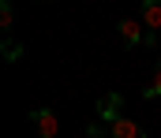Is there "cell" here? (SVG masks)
Returning <instances> with one entry per match:
<instances>
[{
	"mask_svg": "<svg viewBox=\"0 0 161 138\" xmlns=\"http://www.w3.org/2000/svg\"><path fill=\"white\" fill-rule=\"evenodd\" d=\"M142 97H146V101H154V97H161V60L154 64V75H150V82H146V90H142Z\"/></svg>",
	"mask_w": 161,
	"mask_h": 138,
	"instance_id": "8992f818",
	"label": "cell"
},
{
	"mask_svg": "<svg viewBox=\"0 0 161 138\" xmlns=\"http://www.w3.org/2000/svg\"><path fill=\"white\" fill-rule=\"evenodd\" d=\"M109 138H146L139 131V123H131V120H116L113 127H109Z\"/></svg>",
	"mask_w": 161,
	"mask_h": 138,
	"instance_id": "5b68a950",
	"label": "cell"
},
{
	"mask_svg": "<svg viewBox=\"0 0 161 138\" xmlns=\"http://www.w3.org/2000/svg\"><path fill=\"white\" fill-rule=\"evenodd\" d=\"M120 112H124V97H120L116 90H113V93H105V97L97 101V120H101V123H109V127H113L116 120H124Z\"/></svg>",
	"mask_w": 161,
	"mask_h": 138,
	"instance_id": "3957f363",
	"label": "cell"
},
{
	"mask_svg": "<svg viewBox=\"0 0 161 138\" xmlns=\"http://www.w3.org/2000/svg\"><path fill=\"white\" fill-rule=\"evenodd\" d=\"M142 26H146V45H158V34H161V0H142Z\"/></svg>",
	"mask_w": 161,
	"mask_h": 138,
	"instance_id": "7a4b0ae2",
	"label": "cell"
},
{
	"mask_svg": "<svg viewBox=\"0 0 161 138\" xmlns=\"http://www.w3.org/2000/svg\"><path fill=\"white\" fill-rule=\"evenodd\" d=\"M11 23H15V15H11V4H8V0H0V30L8 34V30H11Z\"/></svg>",
	"mask_w": 161,
	"mask_h": 138,
	"instance_id": "52a82bcc",
	"label": "cell"
},
{
	"mask_svg": "<svg viewBox=\"0 0 161 138\" xmlns=\"http://www.w3.org/2000/svg\"><path fill=\"white\" fill-rule=\"evenodd\" d=\"M30 123L38 127V138H56L60 135V120H56L49 108H34V112H30Z\"/></svg>",
	"mask_w": 161,
	"mask_h": 138,
	"instance_id": "277c9868",
	"label": "cell"
},
{
	"mask_svg": "<svg viewBox=\"0 0 161 138\" xmlns=\"http://www.w3.org/2000/svg\"><path fill=\"white\" fill-rule=\"evenodd\" d=\"M116 34H120L124 49L146 45V26H142V19H120V23H116Z\"/></svg>",
	"mask_w": 161,
	"mask_h": 138,
	"instance_id": "6da1fadb",
	"label": "cell"
}]
</instances>
